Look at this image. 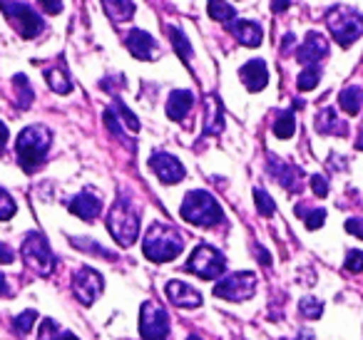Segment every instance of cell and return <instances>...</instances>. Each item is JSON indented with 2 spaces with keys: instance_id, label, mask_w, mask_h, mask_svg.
<instances>
[{
  "instance_id": "19",
  "label": "cell",
  "mask_w": 363,
  "mask_h": 340,
  "mask_svg": "<svg viewBox=\"0 0 363 340\" xmlns=\"http://www.w3.org/2000/svg\"><path fill=\"white\" fill-rule=\"evenodd\" d=\"M229 30L234 33V38H237L242 45L247 47H259L264 40V33L262 28L257 26V23H249V21H234L232 26H229Z\"/></svg>"
},
{
  "instance_id": "15",
  "label": "cell",
  "mask_w": 363,
  "mask_h": 340,
  "mask_svg": "<svg viewBox=\"0 0 363 340\" xmlns=\"http://www.w3.org/2000/svg\"><path fill=\"white\" fill-rule=\"evenodd\" d=\"M127 50H130L137 60H152L157 52V45L145 30H137L135 28V30L127 35Z\"/></svg>"
},
{
  "instance_id": "45",
  "label": "cell",
  "mask_w": 363,
  "mask_h": 340,
  "mask_svg": "<svg viewBox=\"0 0 363 340\" xmlns=\"http://www.w3.org/2000/svg\"><path fill=\"white\" fill-rule=\"evenodd\" d=\"M289 0H274V11H286Z\"/></svg>"
},
{
  "instance_id": "33",
  "label": "cell",
  "mask_w": 363,
  "mask_h": 340,
  "mask_svg": "<svg viewBox=\"0 0 363 340\" xmlns=\"http://www.w3.org/2000/svg\"><path fill=\"white\" fill-rule=\"evenodd\" d=\"M316 85H318V67L311 65L298 75V90L306 92V90H313Z\"/></svg>"
},
{
  "instance_id": "44",
  "label": "cell",
  "mask_w": 363,
  "mask_h": 340,
  "mask_svg": "<svg viewBox=\"0 0 363 340\" xmlns=\"http://www.w3.org/2000/svg\"><path fill=\"white\" fill-rule=\"evenodd\" d=\"M6 142H8V127L0 122V147H6Z\"/></svg>"
},
{
  "instance_id": "37",
  "label": "cell",
  "mask_w": 363,
  "mask_h": 340,
  "mask_svg": "<svg viewBox=\"0 0 363 340\" xmlns=\"http://www.w3.org/2000/svg\"><path fill=\"white\" fill-rule=\"evenodd\" d=\"M346 271H351V273H361L363 271V251H348Z\"/></svg>"
},
{
  "instance_id": "10",
  "label": "cell",
  "mask_w": 363,
  "mask_h": 340,
  "mask_svg": "<svg viewBox=\"0 0 363 340\" xmlns=\"http://www.w3.org/2000/svg\"><path fill=\"white\" fill-rule=\"evenodd\" d=\"M21 254L26 259V264L30 268H35L38 273H50L52 271V251L40 234H28L26 241H23Z\"/></svg>"
},
{
  "instance_id": "6",
  "label": "cell",
  "mask_w": 363,
  "mask_h": 340,
  "mask_svg": "<svg viewBox=\"0 0 363 340\" xmlns=\"http://www.w3.org/2000/svg\"><path fill=\"white\" fill-rule=\"evenodd\" d=\"M0 11H3V16L8 18V23L16 28L18 35H23V38H28V40H30V38H38L43 33L40 16H38L30 6H26V3H16V0H0Z\"/></svg>"
},
{
  "instance_id": "8",
  "label": "cell",
  "mask_w": 363,
  "mask_h": 340,
  "mask_svg": "<svg viewBox=\"0 0 363 340\" xmlns=\"http://www.w3.org/2000/svg\"><path fill=\"white\" fill-rule=\"evenodd\" d=\"M257 290V276L252 271H244V273H232L224 276L217 285H214V295L224 300H247Z\"/></svg>"
},
{
  "instance_id": "13",
  "label": "cell",
  "mask_w": 363,
  "mask_h": 340,
  "mask_svg": "<svg viewBox=\"0 0 363 340\" xmlns=\"http://www.w3.org/2000/svg\"><path fill=\"white\" fill-rule=\"evenodd\" d=\"M167 298L177 305V308H199L202 305V295L194 290L192 285L182 283V280H169L167 283Z\"/></svg>"
},
{
  "instance_id": "35",
  "label": "cell",
  "mask_w": 363,
  "mask_h": 340,
  "mask_svg": "<svg viewBox=\"0 0 363 340\" xmlns=\"http://www.w3.org/2000/svg\"><path fill=\"white\" fill-rule=\"evenodd\" d=\"M72 244H75L77 249H82V251H90V254H97V256H100V259H102V256H105V259H115V254H110V251L102 249V246H95V241L75 239V236H72Z\"/></svg>"
},
{
  "instance_id": "42",
  "label": "cell",
  "mask_w": 363,
  "mask_h": 340,
  "mask_svg": "<svg viewBox=\"0 0 363 340\" xmlns=\"http://www.w3.org/2000/svg\"><path fill=\"white\" fill-rule=\"evenodd\" d=\"M13 261H16V256H13L11 246L0 244V264H13Z\"/></svg>"
},
{
  "instance_id": "40",
  "label": "cell",
  "mask_w": 363,
  "mask_h": 340,
  "mask_svg": "<svg viewBox=\"0 0 363 340\" xmlns=\"http://www.w3.org/2000/svg\"><path fill=\"white\" fill-rule=\"evenodd\" d=\"M40 3V8L45 13H50V16H57V13L62 11V0H38Z\"/></svg>"
},
{
  "instance_id": "18",
  "label": "cell",
  "mask_w": 363,
  "mask_h": 340,
  "mask_svg": "<svg viewBox=\"0 0 363 340\" xmlns=\"http://www.w3.org/2000/svg\"><path fill=\"white\" fill-rule=\"evenodd\" d=\"M242 80L247 85L249 92H259L267 87L269 82V72H267V65L262 60H252L242 67Z\"/></svg>"
},
{
  "instance_id": "16",
  "label": "cell",
  "mask_w": 363,
  "mask_h": 340,
  "mask_svg": "<svg viewBox=\"0 0 363 340\" xmlns=\"http://www.w3.org/2000/svg\"><path fill=\"white\" fill-rule=\"evenodd\" d=\"M194 105V95L189 90H174L167 100V117L174 122L184 120Z\"/></svg>"
},
{
  "instance_id": "41",
  "label": "cell",
  "mask_w": 363,
  "mask_h": 340,
  "mask_svg": "<svg viewBox=\"0 0 363 340\" xmlns=\"http://www.w3.org/2000/svg\"><path fill=\"white\" fill-rule=\"evenodd\" d=\"M346 231L356 236V239H363V221L361 219H348L346 221Z\"/></svg>"
},
{
  "instance_id": "20",
  "label": "cell",
  "mask_w": 363,
  "mask_h": 340,
  "mask_svg": "<svg viewBox=\"0 0 363 340\" xmlns=\"http://www.w3.org/2000/svg\"><path fill=\"white\" fill-rule=\"evenodd\" d=\"M272 174L286 186L289 191H296L301 186V171L296 166L286 164V162H279L277 157H272Z\"/></svg>"
},
{
  "instance_id": "21",
  "label": "cell",
  "mask_w": 363,
  "mask_h": 340,
  "mask_svg": "<svg viewBox=\"0 0 363 340\" xmlns=\"http://www.w3.org/2000/svg\"><path fill=\"white\" fill-rule=\"evenodd\" d=\"M316 130L321 132V135L343 137L346 135V122L338 120L333 110H323V112H318V117H316Z\"/></svg>"
},
{
  "instance_id": "30",
  "label": "cell",
  "mask_w": 363,
  "mask_h": 340,
  "mask_svg": "<svg viewBox=\"0 0 363 340\" xmlns=\"http://www.w3.org/2000/svg\"><path fill=\"white\" fill-rule=\"evenodd\" d=\"M38 320V313L35 310H23V313L16 315V323H13V328H16V333L26 335L28 330L33 328V323Z\"/></svg>"
},
{
  "instance_id": "14",
  "label": "cell",
  "mask_w": 363,
  "mask_h": 340,
  "mask_svg": "<svg viewBox=\"0 0 363 340\" xmlns=\"http://www.w3.org/2000/svg\"><path fill=\"white\" fill-rule=\"evenodd\" d=\"M328 52V45H326V38L318 35V33H308L306 40H303V45L298 47L296 57L301 65H316L318 60H321L323 55Z\"/></svg>"
},
{
  "instance_id": "28",
  "label": "cell",
  "mask_w": 363,
  "mask_h": 340,
  "mask_svg": "<svg viewBox=\"0 0 363 340\" xmlns=\"http://www.w3.org/2000/svg\"><path fill=\"white\" fill-rule=\"evenodd\" d=\"M298 313L308 320H316V318H321V313H323V303L318 298H313V295H306V298L298 300Z\"/></svg>"
},
{
  "instance_id": "38",
  "label": "cell",
  "mask_w": 363,
  "mask_h": 340,
  "mask_svg": "<svg viewBox=\"0 0 363 340\" xmlns=\"http://www.w3.org/2000/svg\"><path fill=\"white\" fill-rule=\"evenodd\" d=\"M311 189H313V194H316V196H326L328 194V181L323 179L321 174H313L311 176Z\"/></svg>"
},
{
  "instance_id": "29",
  "label": "cell",
  "mask_w": 363,
  "mask_h": 340,
  "mask_svg": "<svg viewBox=\"0 0 363 340\" xmlns=\"http://www.w3.org/2000/svg\"><path fill=\"white\" fill-rule=\"evenodd\" d=\"M296 214L298 216H303V221H306V229H318V226L326 221V211L323 209H313V211H308V209H303V206H296Z\"/></svg>"
},
{
  "instance_id": "25",
  "label": "cell",
  "mask_w": 363,
  "mask_h": 340,
  "mask_svg": "<svg viewBox=\"0 0 363 340\" xmlns=\"http://www.w3.org/2000/svg\"><path fill=\"white\" fill-rule=\"evenodd\" d=\"M294 132H296L294 112H281V115L277 117V122H274V135H277L279 140H289V137H294Z\"/></svg>"
},
{
  "instance_id": "43",
  "label": "cell",
  "mask_w": 363,
  "mask_h": 340,
  "mask_svg": "<svg viewBox=\"0 0 363 340\" xmlns=\"http://www.w3.org/2000/svg\"><path fill=\"white\" fill-rule=\"evenodd\" d=\"M257 256H259V261H262L264 266L272 264V259H269V251L267 249H257Z\"/></svg>"
},
{
  "instance_id": "9",
  "label": "cell",
  "mask_w": 363,
  "mask_h": 340,
  "mask_svg": "<svg viewBox=\"0 0 363 340\" xmlns=\"http://www.w3.org/2000/svg\"><path fill=\"white\" fill-rule=\"evenodd\" d=\"M140 333L145 340H164L169 333V315L162 305L147 300L142 305V315H140Z\"/></svg>"
},
{
  "instance_id": "1",
  "label": "cell",
  "mask_w": 363,
  "mask_h": 340,
  "mask_svg": "<svg viewBox=\"0 0 363 340\" xmlns=\"http://www.w3.org/2000/svg\"><path fill=\"white\" fill-rule=\"evenodd\" d=\"M184 249V239L174 226L167 224H152L147 231L145 241H142V251L150 261L155 264H167V261H174L177 256Z\"/></svg>"
},
{
  "instance_id": "23",
  "label": "cell",
  "mask_w": 363,
  "mask_h": 340,
  "mask_svg": "<svg viewBox=\"0 0 363 340\" xmlns=\"http://www.w3.org/2000/svg\"><path fill=\"white\" fill-rule=\"evenodd\" d=\"M338 105L346 115H358L363 107V90L361 87H346V90L338 95Z\"/></svg>"
},
{
  "instance_id": "46",
  "label": "cell",
  "mask_w": 363,
  "mask_h": 340,
  "mask_svg": "<svg viewBox=\"0 0 363 340\" xmlns=\"http://www.w3.org/2000/svg\"><path fill=\"white\" fill-rule=\"evenodd\" d=\"M356 149H361V152H363V125H361V130H358V140H356Z\"/></svg>"
},
{
  "instance_id": "22",
  "label": "cell",
  "mask_w": 363,
  "mask_h": 340,
  "mask_svg": "<svg viewBox=\"0 0 363 340\" xmlns=\"http://www.w3.org/2000/svg\"><path fill=\"white\" fill-rule=\"evenodd\" d=\"M102 8H105L107 18H110L112 23H125L135 16L132 0H102Z\"/></svg>"
},
{
  "instance_id": "7",
  "label": "cell",
  "mask_w": 363,
  "mask_h": 340,
  "mask_svg": "<svg viewBox=\"0 0 363 340\" xmlns=\"http://www.w3.org/2000/svg\"><path fill=\"white\" fill-rule=\"evenodd\" d=\"M224 268H227L224 256L207 244L197 246L194 254H192V259L187 261V271H192V273H197L199 278H207V280L219 278V276L224 273Z\"/></svg>"
},
{
  "instance_id": "12",
  "label": "cell",
  "mask_w": 363,
  "mask_h": 340,
  "mask_svg": "<svg viewBox=\"0 0 363 340\" xmlns=\"http://www.w3.org/2000/svg\"><path fill=\"white\" fill-rule=\"evenodd\" d=\"M150 166L164 184H177V181L184 179V166H182V162L177 159V157L167 154V152H157L150 159Z\"/></svg>"
},
{
  "instance_id": "5",
  "label": "cell",
  "mask_w": 363,
  "mask_h": 340,
  "mask_svg": "<svg viewBox=\"0 0 363 340\" xmlns=\"http://www.w3.org/2000/svg\"><path fill=\"white\" fill-rule=\"evenodd\" d=\"M326 23H328L331 35L336 38V42L343 47L353 45L363 33V16L348 6H333L331 11L326 13Z\"/></svg>"
},
{
  "instance_id": "47",
  "label": "cell",
  "mask_w": 363,
  "mask_h": 340,
  "mask_svg": "<svg viewBox=\"0 0 363 340\" xmlns=\"http://www.w3.org/2000/svg\"><path fill=\"white\" fill-rule=\"evenodd\" d=\"M0 295H8V283H6L3 276H0Z\"/></svg>"
},
{
  "instance_id": "2",
  "label": "cell",
  "mask_w": 363,
  "mask_h": 340,
  "mask_svg": "<svg viewBox=\"0 0 363 340\" xmlns=\"http://www.w3.org/2000/svg\"><path fill=\"white\" fill-rule=\"evenodd\" d=\"M182 219L189 221L194 226H217L219 221L224 219L222 214V206L217 204L209 191H189L182 201V209H179Z\"/></svg>"
},
{
  "instance_id": "48",
  "label": "cell",
  "mask_w": 363,
  "mask_h": 340,
  "mask_svg": "<svg viewBox=\"0 0 363 340\" xmlns=\"http://www.w3.org/2000/svg\"><path fill=\"white\" fill-rule=\"evenodd\" d=\"M187 340H202V338H199V335H189Z\"/></svg>"
},
{
  "instance_id": "34",
  "label": "cell",
  "mask_w": 363,
  "mask_h": 340,
  "mask_svg": "<svg viewBox=\"0 0 363 340\" xmlns=\"http://www.w3.org/2000/svg\"><path fill=\"white\" fill-rule=\"evenodd\" d=\"M16 201H13V196L8 194V191L0 189V221H8L13 219V214H16Z\"/></svg>"
},
{
  "instance_id": "4",
  "label": "cell",
  "mask_w": 363,
  "mask_h": 340,
  "mask_svg": "<svg viewBox=\"0 0 363 340\" xmlns=\"http://www.w3.org/2000/svg\"><path fill=\"white\" fill-rule=\"evenodd\" d=\"M107 229L115 236L117 244L122 246H132L140 236V216H137L135 206L130 204V199L120 196L115 201V206L110 209V216H107Z\"/></svg>"
},
{
  "instance_id": "17",
  "label": "cell",
  "mask_w": 363,
  "mask_h": 340,
  "mask_svg": "<svg viewBox=\"0 0 363 340\" xmlns=\"http://www.w3.org/2000/svg\"><path fill=\"white\" fill-rule=\"evenodd\" d=\"M70 211L75 216H80V219L92 221V219H97V214L102 211V201L97 199L95 194H90V191H82V194H77L75 199L70 201Z\"/></svg>"
},
{
  "instance_id": "26",
  "label": "cell",
  "mask_w": 363,
  "mask_h": 340,
  "mask_svg": "<svg viewBox=\"0 0 363 340\" xmlns=\"http://www.w3.org/2000/svg\"><path fill=\"white\" fill-rule=\"evenodd\" d=\"M209 16L217 23H222V26H227V23L234 21V8L229 6L227 0H209Z\"/></svg>"
},
{
  "instance_id": "32",
  "label": "cell",
  "mask_w": 363,
  "mask_h": 340,
  "mask_svg": "<svg viewBox=\"0 0 363 340\" xmlns=\"http://www.w3.org/2000/svg\"><path fill=\"white\" fill-rule=\"evenodd\" d=\"M254 201H257V209H259V214H262V216H272L274 211H277V206H274L272 196H269L267 191L254 189Z\"/></svg>"
},
{
  "instance_id": "27",
  "label": "cell",
  "mask_w": 363,
  "mask_h": 340,
  "mask_svg": "<svg viewBox=\"0 0 363 340\" xmlns=\"http://www.w3.org/2000/svg\"><path fill=\"white\" fill-rule=\"evenodd\" d=\"M45 77H48V85H50L57 95H67V92L72 90L70 80H67V75L60 70V67H50V70L45 72Z\"/></svg>"
},
{
  "instance_id": "24",
  "label": "cell",
  "mask_w": 363,
  "mask_h": 340,
  "mask_svg": "<svg viewBox=\"0 0 363 340\" xmlns=\"http://www.w3.org/2000/svg\"><path fill=\"white\" fill-rule=\"evenodd\" d=\"M40 340H77V338L72 333H67V330H62L55 320L45 318L40 325Z\"/></svg>"
},
{
  "instance_id": "39",
  "label": "cell",
  "mask_w": 363,
  "mask_h": 340,
  "mask_svg": "<svg viewBox=\"0 0 363 340\" xmlns=\"http://www.w3.org/2000/svg\"><path fill=\"white\" fill-rule=\"evenodd\" d=\"M115 110H117V112H120V115H122V117H125V120H127V127H130V130H132V132H137V130H140V122H137V117H135V115H132V112H130V110H127V107H125V105H120V102H117V105H115Z\"/></svg>"
},
{
  "instance_id": "3",
  "label": "cell",
  "mask_w": 363,
  "mask_h": 340,
  "mask_svg": "<svg viewBox=\"0 0 363 340\" xmlns=\"http://www.w3.org/2000/svg\"><path fill=\"white\" fill-rule=\"evenodd\" d=\"M50 147V132L43 125H30L18 137V162L26 171H35L43 164Z\"/></svg>"
},
{
  "instance_id": "36",
  "label": "cell",
  "mask_w": 363,
  "mask_h": 340,
  "mask_svg": "<svg viewBox=\"0 0 363 340\" xmlns=\"http://www.w3.org/2000/svg\"><path fill=\"white\" fill-rule=\"evenodd\" d=\"M16 90H18V95H21V107H30L33 90H30V85H28V77L16 75Z\"/></svg>"
},
{
  "instance_id": "31",
  "label": "cell",
  "mask_w": 363,
  "mask_h": 340,
  "mask_svg": "<svg viewBox=\"0 0 363 340\" xmlns=\"http://www.w3.org/2000/svg\"><path fill=\"white\" fill-rule=\"evenodd\" d=\"M169 35H172V42H174V50L179 52V57H184V60H189L192 57V47H189L187 38L182 35L177 28H169Z\"/></svg>"
},
{
  "instance_id": "11",
  "label": "cell",
  "mask_w": 363,
  "mask_h": 340,
  "mask_svg": "<svg viewBox=\"0 0 363 340\" xmlns=\"http://www.w3.org/2000/svg\"><path fill=\"white\" fill-rule=\"evenodd\" d=\"M72 290H75L77 300L82 305H92L97 300V295L102 293V276L95 268H80L72 276Z\"/></svg>"
}]
</instances>
